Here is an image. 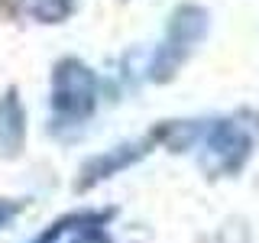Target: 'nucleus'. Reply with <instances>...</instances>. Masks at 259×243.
<instances>
[{"instance_id": "f03ea898", "label": "nucleus", "mask_w": 259, "mask_h": 243, "mask_svg": "<svg viewBox=\"0 0 259 243\" xmlns=\"http://www.w3.org/2000/svg\"><path fill=\"white\" fill-rule=\"evenodd\" d=\"M207 29V13L201 7H182L175 16H172V26H168V36L162 49L156 52V62H152V75L159 78H168L178 65L185 62V55L191 52V46L204 36Z\"/></svg>"}, {"instance_id": "7ed1b4c3", "label": "nucleus", "mask_w": 259, "mask_h": 243, "mask_svg": "<svg viewBox=\"0 0 259 243\" xmlns=\"http://www.w3.org/2000/svg\"><path fill=\"white\" fill-rule=\"evenodd\" d=\"M7 217H10V208H4V205H0V224H4Z\"/></svg>"}, {"instance_id": "f257e3e1", "label": "nucleus", "mask_w": 259, "mask_h": 243, "mask_svg": "<svg viewBox=\"0 0 259 243\" xmlns=\"http://www.w3.org/2000/svg\"><path fill=\"white\" fill-rule=\"evenodd\" d=\"M97 101V81L94 71L78 59H62L52 71V107L59 120L81 124L94 110Z\"/></svg>"}]
</instances>
